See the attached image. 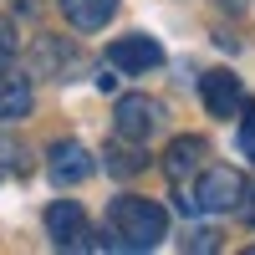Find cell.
<instances>
[{"label":"cell","instance_id":"52a82bcc","mask_svg":"<svg viewBox=\"0 0 255 255\" xmlns=\"http://www.w3.org/2000/svg\"><path fill=\"white\" fill-rule=\"evenodd\" d=\"M108 61L118 72H153V67H163V46L153 36H118L108 46Z\"/></svg>","mask_w":255,"mask_h":255},{"label":"cell","instance_id":"7a4b0ae2","mask_svg":"<svg viewBox=\"0 0 255 255\" xmlns=\"http://www.w3.org/2000/svg\"><path fill=\"white\" fill-rule=\"evenodd\" d=\"M245 174L240 168H204L199 174V189H194V199H199V215H230V209H240L245 204Z\"/></svg>","mask_w":255,"mask_h":255},{"label":"cell","instance_id":"277c9868","mask_svg":"<svg viewBox=\"0 0 255 255\" xmlns=\"http://www.w3.org/2000/svg\"><path fill=\"white\" fill-rule=\"evenodd\" d=\"M199 97H204V108H209V118H240V113H250V97H245V87H240V77L235 72H204L199 77Z\"/></svg>","mask_w":255,"mask_h":255},{"label":"cell","instance_id":"5b68a950","mask_svg":"<svg viewBox=\"0 0 255 255\" xmlns=\"http://www.w3.org/2000/svg\"><path fill=\"white\" fill-rule=\"evenodd\" d=\"M113 123H118V138H128V143H143L148 133H158V123H163V108H158L153 97L133 92V97H118V108H113Z\"/></svg>","mask_w":255,"mask_h":255},{"label":"cell","instance_id":"e0dca14e","mask_svg":"<svg viewBox=\"0 0 255 255\" xmlns=\"http://www.w3.org/2000/svg\"><path fill=\"white\" fill-rule=\"evenodd\" d=\"M240 215H245V225H255V194L245 189V204H240Z\"/></svg>","mask_w":255,"mask_h":255},{"label":"cell","instance_id":"4fadbf2b","mask_svg":"<svg viewBox=\"0 0 255 255\" xmlns=\"http://www.w3.org/2000/svg\"><path fill=\"white\" fill-rule=\"evenodd\" d=\"M184 250H199V255L204 250H220V235H215V230H194V235L184 240Z\"/></svg>","mask_w":255,"mask_h":255},{"label":"cell","instance_id":"30bf717a","mask_svg":"<svg viewBox=\"0 0 255 255\" xmlns=\"http://www.w3.org/2000/svg\"><path fill=\"white\" fill-rule=\"evenodd\" d=\"M31 82L26 77H0V123H20L31 118Z\"/></svg>","mask_w":255,"mask_h":255},{"label":"cell","instance_id":"5bb4252c","mask_svg":"<svg viewBox=\"0 0 255 255\" xmlns=\"http://www.w3.org/2000/svg\"><path fill=\"white\" fill-rule=\"evenodd\" d=\"M20 158H26V148H20V143H5V138H0V163H15V168H20Z\"/></svg>","mask_w":255,"mask_h":255},{"label":"cell","instance_id":"ac0fdd59","mask_svg":"<svg viewBox=\"0 0 255 255\" xmlns=\"http://www.w3.org/2000/svg\"><path fill=\"white\" fill-rule=\"evenodd\" d=\"M220 5H230V10H245V0H220Z\"/></svg>","mask_w":255,"mask_h":255},{"label":"cell","instance_id":"3957f363","mask_svg":"<svg viewBox=\"0 0 255 255\" xmlns=\"http://www.w3.org/2000/svg\"><path fill=\"white\" fill-rule=\"evenodd\" d=\"M46 235L56 250H97V235H87V209L77 199H56L46 209Z\"/></svg>","mask_w":255,"mask_h":255},{"label":"cell","instance_id":"9c48e42d","mask_svg":"<svg viewBox=\"0 0 255 255\" xmlns=\"http://www.w3.org/2000/svg\"><path fill=\"white\" fill-rule=\"evenodd\" d=\"M56 5H61V15H67L72 31H102L113 20L118 0H56Z\"/></svg>","mask_w":255,"mask_h":255},{"label":"cell","instance_id":"6da1fadb","mask_svg":"<svg viewBox=\"0 0 255 255\" xmlns=\"http://www.w3.org/2000/svg\"><path fill=\"white\" fill-rule=\"evenodd\" d=\"M108 225L118 235V250H153L168 235V215L153 199H138V194H123L108 209Z\"/></svg>","mask_w":255,"mask_h":255},{"label":"cell","instance_id":"2e32d148","mask_svg":"<svg viewBox=\"0 0 255 255\" xmlns=\"http://www.w3.org/2000/svg\"><path fill=\"white\" fill-rule=\"evenodd\" d=\"M240 148L255 158V118H245V128H240Z\"/></svg>","mask_w":255,"mask_h":255},{"label":"cell","instance_id":"8992f818","mask_svg":"<svg viewBox=\"0 0 255 255\" xmlns=\"http://www.w3.org/2000/svg\"><path fill=\"white\" fill-rule=\"evenodd\" d=\"M92 168H97L92 148H82L77 138L51 143V153H46V174H51V184H82V179H92Z\"/></svg>","mask_w":255,"mask_h":255},{"label":"cell","instance_id":"ba28073f","mask_svg":"<svg viewBox=\"0 0 255 255\" xmlns=\"http://www.w3.org/2000/svg\"><path fill=\"white\" fill-rule=\"evenodd\" d=\"M204 153H209L204 138H174V143H168V153H163V174L174 179V184H184L189 174H199V168H204Z\"/></svg>","mask_w":255,"mask_h":255},{"label":"cell","instance_id":"9a60e30c","mask_svg":"<svg viewBox=\"0 0 255 255\" xmlns=\"http://www.w3.org/2000/svg\"><path fill=\"white\" fill-rule=\"evenodd\" d=\"M174 204H179V215H189V220L199 215V199H194V194H184V189H179V194H174Z\"/></svg>","mask_w":255,"mask_h":255},{"label":"cell","instance_id":"7c38bea8","mask_svg":"<svg viewBox=\"0 0 255 255\" xmlns=\"http://www.w3.org/2000/svg\"><path fill=\"white\" fill-rule=\"evenodd\" d=\"M10 56H15V26H10V20H0V72L10 67Z\"/></svg>","mask_w":255,"mask_h":255},{"label":"cell","instance_id":"d6986e66","mask_svg":"<svg viewBox=\"0 0 255 255\" xmlns=\"http://www.w3.org/2000/svg\"><path fill=\"white\" fill-rule=\"evenodd\" d=\"M250 255H255V245H250Z\"/></svg>","mask_w":255,"mask_h":255},{"label":"cell","instance_id":"8fae6325","mask_svg":"<svg viewBox=\"0 0 255 255\" xmlns=\"http://www.w3.org/2000/svg\"><path fill=\"white\" fill-rule=\"evenodd\" d=\"M102 158H108V174H118V179H128V174H138V168L148 163L138 143L128 148V138H123V143H113V148H108V153H102Z\"/></svg>","mask_w":255,"mask_h":255}]
</instances>
